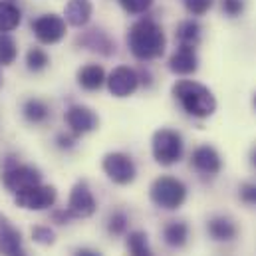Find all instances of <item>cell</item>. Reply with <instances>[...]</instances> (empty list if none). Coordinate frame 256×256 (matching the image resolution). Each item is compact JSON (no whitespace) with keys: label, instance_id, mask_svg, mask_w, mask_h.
<instances>
[{"label":"cell","instance_id":"1","mask_svg":"<svg viewBox=\"0 0 256 256\" xmlns=\"http://www.w3.org/2000/svg\"><path fill=\"white\" fill-rule=\"evenodd\" d=\"M126 44H128V50L135 60L153 62L165 54L167 36H165L163 26L157 20L143 16V18H137L128 28Z\"/></svg>","mask_w":256,"mask_h":256},{"label":"cell","instance_id":"2","mask_svg":"<svg viewBox=\"0 0 256 256\" xmlns=\"http://www.w3.org/2000/svg\"><path fill=\"white\" fill-rule=\"evenodd\" d=\"M175 102L183 108V112L196 120H206L216 112V98L214 94L196 80H177L171 88Z\"/></svg>","mask_w":256,"mask_h":256},{"label":"cell","instance_id":"3","mask_svg":"<svg viewBox=\"0 0 256 256\" xmlns=\"http://www.w3.org/2000/svg\"><path fill=\"white\" fill-rule=\"evenodd\" d=\"M189 189L187 185L173 177V175H161L157 177L149 187V198L157 208L163 210H177L185 204Z\"/></svg>","mask_w":256,"mask_h":256},{"label":"cell","instance_id":"4","mask_svg":"<svg viewBox=\"0 0 256 256\" xmlns=\"http://www.w3.org/2000/svg\"><path fill=\"white\" fill-rule=\"evenodd\" d=\"M185 141L177 129L161 128L151 137V155L161 167H171L183 159Z\"/></svg>","mask_w":256,"mask_h":256},{"label":"cell","instance_id":"5","mask_svg":"<svg viewBox=\"0 0 256 256\" xmlns=\"http://www.w3.org/2000/svg\"><path fill=\"white\" fill-rule=\"evenodd\" d=\"M30 30L32 36L44 44V46H56L60 44L68 34V22L64 16L56 14V12H44L36 18H32L30 22Z\"/></svg>","mask_w":256,"mask_h":256},{"label":"cell","instance_id":"6","mask_svg":"<svg viewBox=\"0 0 256 256\" xmlns=\"http://www.w3.org/2000/svg\"><path fill=\"white\" fill-rule=\"evenodd\" d=\"M102 169H104L106 177L120 187H128L137 179V165H135L133 157L124 151L106 153L102 159Z\"/></svg>","mask_w":256,"mask_h":256},{"label":"cell","instance_id":"7","mask_svg":"<svg viewBox=\"0 0 256 256\" xmlns=\"http://www.w3.org/2000/svg\"><path fill=\"white\" fill-rule=\"evenodd\" d=\"M2 185L4 189L12 194H18V192L26 191L34 185H40L42 183V171L34 165H28V163H14V165H8L2 169Z\"/></svg>","mask_w":256,"mask_h":256},{"label":"cell","instance_id":"8","mask_svg":"<svg viewBox=\"0 0 256 256\" xmlns=\"http://www.w3.org/2000/svg\"><path fill=\"white\" fill-rule=\"evenodd\" d=\"M58 200V191L54 185H46V183H40V185H34L26 191L14 194V202L16 206L24 208V210H46V208H52Z\"/></svg>","mask_w":256,"mask_h":256},{"label":"cell","instance_id":"9","mask_svg":"<svg viewBox=\"0 0 256 256\" xmlns=\"http://www.w3.org/2000/svg\"><path fill=\"white\" fill-rule=\"evenodd\" d=\"M106 86H108V90H110V94L114 98H129L141 86L139 72L135 68H131V66H116L108 74Z\"/></svg>","mask_w":256,"mask_h":256},{"label":"cell","instance_id":"10","mask_svg":"<svg viewBox=\"0 0 256 256\" xmlns=\"http://www.w3.org/2000/svg\"><path fill=\"white\" fill-rule=\"evenodd\" d=\"M191 167L200 177L212 179L222 171V157L212 145L204 143V145H198V147L192 149Z\"/></svg>","mask_w":256,"mask_h":256},{"label":"cell","instance_id":"11","mask_svg":"<svg viewBox=\"0 0 256 256\" xmlns=\"http://www.w3.org/2000/svg\"><path fill=\"white\" fill-rule=\"evenodd\" d=\"M68 210L74 218H90L98 210V200L90 189L88 181H78L68 196Z\"/></svg>","mask_w":256,"mask_h":256},{"label":"cell","instance_id":"12","mask_svg":"<svg viewBox=\"0 0 256 256\" xmlns=\"http://www.w3.org/2000/svg\"><path fill=\"white\" fill-rule=\"evenodd\" d=\"M64 122L70 131H74L76 135H88L92 131L100 128V118L98 114L88 108V106H82V104H74L66 110L64 114Z\"/></svg>","mask_w":256,"mask_h":256},{"label":"cell","instance_id":"13","mask_svg":"<svg viewBox=\"0 0 256 256\" xmlns=\"http://www.w3.org/2000/svg\"><path fill=\"white\" fill-rule=\"evenodd\" d=\"M76 44L80 48L94 52V54H100L104 58H110L116 54V42L102 28H88V30L80 32V36L76 38Z\"/></svg>","mask_w":256,"mask_h":256},{"label":"cell","instance_id":"14","mask_svg":"<svg viewBox=\"0 0 256 256\" xmlns=\"http://www.w3.org/2000/svg\"><path fill=\"white\" fill-rule=\"evenodd\" d=\"M167 68H169L171 74L181 76V78H187V76L196 74V70H198V54H196V48H191V46H177L175 52L169 56Z\"/></svg>","mask_w":256,"mask_h":256},{"label":"cell","instance_id":"15","mask_svg":"<svg viewBox=\"0 0 256 256\" xmlns=\"http://www.w3.org/2000/svg\"><path fill=\"white\" fill-rule=\"evenodd\" d=\"M72 28H86L94 16V2L92 0H68L62 14Z\"/></svg>","mask_w":256,"mask_h":256},{"label":"cell","instance_id":"16","mask_svg":"<svg viewBox=\"0 0 256 256\" xmlns=\"http://www.w3.org/2000/svg\"><path fill=\"white\" fill-rule=\"evenodd\" d=\"M206 232L216 242H230L238 234L236 222L226 214H214L206 220Z\"/></svg>","mask_w":256,"mask_h":256},{"label":"cell","instance_id":"17","mask_svg":"<svg viewBox=\"0 0 256 256\" xmlns=\"http://www.w3.org/2000/svg\"><path fill=\"white\" fill-rule=\"evenodd\" d=\"M78 86L86 92H100L106 82H108V74L102 64H86L82 66L76 74Z\"/></svg>","mask_w":256,"mask_h":256},{"label":"cell","instance_id":"18","mask_svg":"<svg viewBox=\"0 0 256 256\" xmlns=\"http://www.w3.org/2000/svg\"><path fill=\"white\" fill-rule=\"evenodd\" d=\"M18 250H22V232L8 218L0 216V256H12Z\"/></svg>","mask_w":256,"mask_h":256},{"label":"cell","instance_id":"19","mask_svg":"<svg viewBox=\"0 0 256 256\" xmlns=\"http://www.w3.org/2000/svg\"><path fill=\"white\" fill-rule=\"evenodd\" d=\"M202 40V26L196 18H185L175 28V42L177 46H191L196 48Z\"/></svg>","mask_w":256,"mask_h":256},{"label":"cell","instance_id":"20","mask_svg":"<svg viewBox=\"0 0 256 256\" xmlns=\"http://www.w3.org/2000/svg\"><path fill=\"white\" fill-rule=\"evenodd\" d=\"M22 116L28 124L32 126H42L52 118V110L48 106V102L40 100V98H28L22 104Z\"/></svg>","mask_w":256,"mask_h":256},{"label":"cell","instance_id":"21","mask_svg":"<svg viewBox=\"0 0 256 256\" xmlns=\"http://www.w3.org/2000/svg\"><path fill=\"white\" fill-rule=\"evenodd\" d=\"M163 240L171 248H183L189 240V224L185 220H169L163 226Z\"/></svg>","mask_w":256,"mask_h":256},{"label":"cell","instance_id":"22","mask_svg":"<svg viewBox=\"0 0 256 256\" xmlns=\"http://www.w3.org/2000/svg\"><path fill=\"white\" fill-rule=\"evenodd\" d=\"M22 24V10L12 0H0V34H10Z\"/></svg>","mask_w":256,"mask_h":256},{"label":"cell","instance_id":"23","mask_svg":"<svg viewBox=\"0 0 256 256\" xmlns=\"http://www.w3.org/2000/svg\"><path fill=\"white\" fill-rule=\"evenodd\" d=\"M126 244L131 256H155L149 246V236L143 230H131L126 236Z\"/></svg>","mask_w":256,"mask_h":256},{"label":"cell","instance_id":"24","mask_svg":"<svg viewBox=\"0 0 256 256\" xmlns=\"http://www.w3.org/2000/svg\"><path fill=\"white\" fill-rule=\"evenodd\" d=\"M50 66V54L40 48V46H32L26 52V70L32 74H40Z\"/></svg>","mask_w":256,"mask_h":256},{"label":"cell","instance_id":"25","mask_svg":"<svg viewBox=\"0 0 256 256\" xmlns=\"http://www.w3.org/2000/svg\"><path fill=\"white\" fill-rule=\"evenodd\" d=\"M128 228H129V216L126 210L118 208V210H114L108 216V232L112 236H124V234H128Z\"/></svg>","mask_w":256,"mask_h":256},{"label":"cell","instance_id":"26","mask_svg":"<svg viewBox=\"0 0 256 256\" xmlns=\"http://www.w3.org/2000/svg\"><path fill=\"white\" fill-rule=\"evenodd\" d=\"M18 58V44L10 34H0V66H12Z\"/></svg>","mask_w":256,"mask_h":256},{"label":"cell","instance_id":"27","mask_svg":"<svg viewBox=\"0 0 256 256\" xmlns=\"http://www.w3.org/2000/svg\"><path fill=\"white\" fill-rule=\"evenodd\" d=\"M118 2H120L122 10L129 16H143L155 4V0H118Z\"/></svg>","mask_w":256,"mask_h":256},{"label":"cell","instance_id":"28","mask_svg":"<svg viewBox=\"0 0 256 256\" xmlns=\"http://www.w3.org/2000/svg\"><path fill=\"white\" fill-rule=\"evenodd\" d=\"M216 0H183V6L191 18H200L212 10Z\"/></svg>","mask_w":256,"mask_h":256},{"label":"cell","instance_id":"29","mask_svg":"<svg viewBox=\"0 0 256 256\" xmlns=\"http://www.w3.org/2000/svg\"><path fill=\"white\" fill-rule=\"evenodd\" d=\"M218 4H220V12L230 20L240 18L246 12V0H218Z\"/></svg>","mask_w":256,"mask_h":256},{"label":"cell","instance_id":"30","mask_svg":"<svg viewBox=\"0 0 256 256\" xmlns=\"http://www.w3.org/2000/svg\"><path fill=\"white\" fill-rule=\"evenodd\" d=\"M32 240L38 242V244H44V246H50L56 242V234L50 226H44V224H38L32 228Z\"/></svg>","mask_w":256,"mask_h":256},{"label":"cell","instance_id":"31","mask_svg":"<svg viewBox=\"0 0 256 256\" xmlns=\"http://www.w3.org/2000/svg\"><path fill=\"white\" fill-rule=\"evenodd\" d=\"M78 141H80V135H76V133L70 131V129L56 135V147L62 149V151H72V149L78 145Z\"/></svg>","mask_w":256,"mask_h":256},{"label":"cell","instance_id":"32","mask_svg":"<svg viewBox=\"0 0 256 256\" xmlns=\"http://www.w3.org/2000/svg\"><path fill=\"white\" fill-rule=\"evenodd\" d=\"M238 198L248 204V206H256V183L254 181H244L238 187Z\"/></svg>","mask_w":256,"mask_h":256},{"label":"cell","instance_id":"33","mask_svg":"<svg viewBox=\"0 0 256 256\" xmlns=\"http://www.w3.org/2000/svg\"><path fill=\"white\" fill-rule=\"evenodd\" d=\"M72 218H74V214L68 210V206H64V208H54V210H52V220L58 222V224H68Z\"/></svg>","mask_w":256,"mask_h":256},{"label":"cell","instance_id":"34","mask_svg":"<svg viewBox=\"0 0 256 256\" xmlns=\"http://www.w3.org/2000/svg\"><path fill=\"white\" fill-rule=\"evenodd\" d=\"M139 72V80H141V86H145V88H149L151 84H153V80H151V74H149V70H137Z\"/></svg>","mask_w":256,"mask_h":256},{"label":"cell","instance_id":"35","mask_svg":"<svg viewBox=\"0 0 256 256\" xmlns=\"http://www.w3.org/2000/svg\"><path fill=\"white\" fill-rule=\"evenodd\" d=\"M74 256H102V252L100 250H94V248H78L76 252H74Z\"/></svg>","mask_w":256,"mask_h":256},{"label":"cell","instance_id":"36","mask_svg":"<svg viewBox=\"0 0 256 256\" xmlns=\"http://www.w3.org/2000/svg\"><path fill=\"white\" fill-rule=\"evenodd\" d=\"M248 159H250V165H252V169L256 171V145L250 149V155H248Z\"/></svg>","mask_w":256,"mask_h":256},{"label":"cell","instance_id":"37","mask_svg":"<svg viewBox=\"0 0 256 256\" xmlns=\"http://www.w3.org/2000/svg\"><path fill=\"white\" fill-rule=\"evenodd\" d=\"M12 256H28V254H26V252H24V248H22V250H18L16 254H12Z\"/></svg>","mask_w":256,"mask_h":256},{"label":"cell","instance_id":"38","mask_svg":"<svg viewBox=\"0 0 256 256\" xmlns=\"http://www.w3.org/2000/svg\"><path fill=\"white\" fill-rule=\"evenodd\" d=\"M252 108H254V112H256V92H254V96H252Z\"/></svg>","mask_w":256,"mask_h":256},{"label":"cell","instance_id":"39","mask_svg":"<svg viewBox=\"0 0 256 256\" xmlns=\"http://www.w3.org/2000/svg\"><path fill=\"white\" fill-rule=\"evenodd\" d=\"M0 86H2V74H0Z\"/></svg>","mask_w":256,"mask_h":256}]
</instances>
